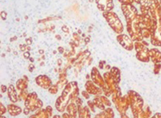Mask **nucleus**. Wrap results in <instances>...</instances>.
<instances>
[{
	"mask_svg": "<svg viewBox=\"0 0 161 118\" xmlns=\"http://www.w3.org/2000/svg\"><path fill=\"white\" fill-rule=\"evenodd\" d=\"M142 26L139 18V14L133 21L127 24V30L130 37L133 41L140 42L143 40Z\"/></svg>",
	"mask_w": 161,
	"mask_h": 118,
	"instance_id": "obj_1",
	"label": "nucleus"
},
{
	"mask_svg": "<svg viewBox=\"0 0 161 118\" xmlns=\"http://www.w3.org/2000/svg\"><path fill=\"white\" fill-rule=\"evenodd\" d=\"M104 15L115 32L118 34H122L123 31V26L117 15L114 12H106L104 13Z\"/></svg>",
	"mask_w": 161,
	"mask_h": 118,
	"instance_id": "obj_2",
	"label": "nucleus"
},
{
	"mask_svg": "<svg viewBox=\"0 0 161 118\" xmlns=\"http://www.w3.org/2000/svg\"><path fill=\"white\" fill-rule=\"evenodd\" d=\"M122 9L127 24L133 21L138 15V10L132 4H122Z\"/></svg>",
	"mask_w": 161,
	"mask_h": 118,
	"instance_id": "obj_3",
	"label": "nucleus"
},
{
	"mask_svg": "<svg viewBox=\"0 0 161 118\" xmlns=\"http://www.w3.org/2000/svg\"><path fill=\"white\" fill-rule=\"evenodd\" d=\"M117 40L123 47L127 50H131L133 48V40L127 35L125 34H119L117 36Z\"/></svg>",
	"mask_w": 161,
	"mask_h": 118,
	"instance_id": "obj_4",
	"label": "nucleus"
},
{
	"mask_svg": "<svg viewBox=\"0 0 161 118\" xmlns=\"http://www.w3.org/2000/svg\"><path fill=\"white\" fill-rule=\"evenodd\" d=\"M98 1L100 7L103 11H111L114 8L113 0H98Z\"/></svg>",
	"mask_w": 161,
	"mask_h": 118,
	"instance_id": "obj_5",
	"label": "nucleus"
},
{
	"mask_svg": "<svg viewBox=\"0 0 161 118\" xmlns=\"http://www.w3.org/2000/svg\"><path fill=\"white\" fill-rule=\"evenodd\" d=\"M142 33L143 37L145 38H148L151 36L150 31L148 28L142 27Z\"/></svg>",
	"mask_w": 161,
	"mask_h": 118,
	"instance_id": "obj_6",
	"label": "nucleus"
},
{
	"mask_svg": "<svg viewBox=\"0 0 161 118\" xmlns=\"http://www.w3.org/2000/svg\"><path fill=\"white\" fill-rule=\"evenodd\" d=\"M122 4H132L134 0H118Z\"/></svg>",
	"mask_w": 161,
	"mask_h": 118,
	"instance_id": "obj_7",
	"label": "nucleus"
},
{
	"mask_svg": "<svg viewBox=\"0 0 161 118\" xmlns=\"http://www.w3.org/2000/svg\"><path fill=\"white\" fill-rule=\"evenodd\" d=\"M159 24H158V30L159 32L161 33V20H158Z\"/></svg>",
	"mask_w": 161,
	"mask_h": 118,
	"instance_id": "obj_8",
	"label": "nucleus"
},
{
	"mask_svg": "<svg viewBox=\"0 0 161 118\" xmlns=\"http://www.w3.org/2000/svg\"><path fill=\"white\" fill-rule=\"evenodd\" d=\"M160 2V4H161V0H160V2Z\"/></svg>",
	"mask_w": 161,
	"mask_h": 118,
	"instance_id": "obj_9",
	"label": "nucleus"
},
{
	"mask_svg": "<svg viewBox=\"0 0 161 118\" xmlns=\"http://www.w3.org/2000/svg\"><path fill=\"white\" fill-rule=\"evenodd\" d=\"M160 35H161V33H160Z\"/></svg>",
	"mask_w": 161,
	"mask_h": 118,
	"instance_id": "obj_10",
	"label": "nucleus"
}]
</instances>
